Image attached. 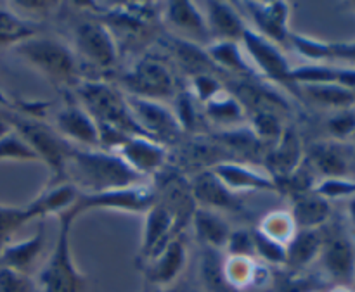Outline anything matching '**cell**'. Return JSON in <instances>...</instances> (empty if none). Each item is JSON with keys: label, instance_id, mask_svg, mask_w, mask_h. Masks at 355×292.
<instances>
[{"label": "cell", "instance_id": "cell-1", "mask_svg": "<svg viewBox=\"0 0 355 292\" xmlns=\"http://www.w3.org/2000/svg\"><path fill=\"white\" fill-rule=\"evenodd\" d=\"M68 176L82 194H99L144 183V179L114 152L76 145H73L66 161V179Z\"/></svg>", "mask_w": 355, "mask_h": 292}, {"label": "cell", "instance_id": "cell-2", "mask_svg": "<svg viewBox=\"0 0 355 292\" xmlns=\"http://www.w3.org/2000/svg\"><path fill=\"white\" fill-rule=\"evenodd\" d=\"M59 230L54 249L37 277L38 292H83L85 277L76 268L71 255V228L75 215L69 210L58 215Z\"/></svg>", "mask_w": 355, "mask_h": 292}, {"label": "cell", "instance_id": "cell-3", "mask_svg": "<svg viewBox=\"0 0 355 292\" xmlns=\"http://www.w3.org/2000/svg\"><path fill=\"white\" fill-rule=\"evenodd\" d=\"M76 92L97 127H110L123 135H144L132 118L127 99L114 86L101 80H87L76 85Z\"/></svg>", "mask_w": 355, "mask_h": 292}, {"label": "cell", "instance_id": "cell-4", "mask_svg": "<svg viewBox=\"0 0 355 292\" xmlns=\"http://www.w3.org/2000/svg\"><path fill=\"white\" fill-rule=\"evenodd\" d=\"M16 52L55 85H78L76 55L59 40L35 37L16 47Z\"/></svg>", "mask_w": 355, "mask_h": 292}, {"label": "cell", "instance_id": "cell-5", "mask_svg": "<svg viewBox=\"0 0 355 292\" xmlns=\"http://www.w3.org/2000/svg\"><path fill=\"white\" fill-rule=\"evenodd\" d=\"M7 125H12L16 128V134L33 149L38 159L51 168V172L54 173L55 182L64 179L66 161H68V156L73 149L69 142H66L58 131H52L44 123L37 120H30V118L12 116L9 118Z\"/></svg>", "mask_w": 355, "mask_h": 292}, {"label": "cell", "instance_id": "cell-6", "mask_svg": "<svg viewBox=\"0 0 355 292\" xmlns=\"http://www.w3.org/2000/svg\"><path fill=\"white\" fill-rule=\"evenodd\" d=\"M120 82L132 97L139 99L163 102V100L175 99L177 95L173 73L162 59L153 55L139 59L134 68L121 76Z\"/></svg>", "mask_w": 355, "mask_h": 292}, {"label": "cell", "instance_id": "cell-7", "mask_svg": "<svg viewBox=\"0 0 355 292\" xmlns=\"http://www.w3.org/2000/svg\"><path fill=\"white\" fill-rule=\"evenodd\" d=\"M158 203V197L153 187L146 183L127 187V189L107 190L99 194H78L75 204L69 208L75 218L90 210H116L127 211V213H148L155 204Z\"/></svg>", "mask_w": 355, "mask_h": 292}, {"label": "cell", "instance_id": "cell-8", "mask_svg": "<svg viewBox=\"0 0 355 292\" xmlns=\"http://www.w3.org/2000/svg\"><path fill=\"white\" fill-rule=\"evenodd\" d=\"M125 99H127L132 118L146 137L162 145L173 144L179 140L182 128L170 107H166L163 102L139 99V97L132 95L125 97Z\"/></svg>", "mask_w": 355, "mask_h": 292}, {"label": "cell", "instance_id": "cell-9", "mask_svg": "<svg viewBox=\"0 0 355 292\" xmlns=\"http://www.w3.org/2000/svg\"><path fill=\"white\" fill-rule=\"evenodd\" d=\"M239 44L243 45L246 59H248V62L255 71H259L260 75H263L270 82L293 86L290 80V62H288V57L276 44L263 38L262 35L253 31L252 28H246Z\"/></svg>", "mask_w": 355, "mask_h": 292}, {"label": "cell", "instance_id": "cell-10", "mask_svg": "<svg viewBox=\"0 0 355 292\" xmlns=\"http://www.w3.org/2000/svg\"><path fill=\"white\" fill-rule=\"evenodd\" d=\"M75 45L78 55L90 66L111 69L118 62V44L104 23L96 19L82 21L75 28Z\"/></svg>", "mask_w": 355, "mask_h": 292}, {"label": "cell", "instance_id": "cell-11", "mask_svg": "<svg viewBox=\"0 0 355 292\" xmlns=\"http://www.w3.org/2000/svg\"><path fill=\"white\" fill-rule=\"evenodd\" d=\"M309 163L324 179L355 180V151L345 142H321L309 149Z\"/></svg>", "mask_w": 355, "mask_h": 292}, {"label": "cell", "instance_id": "cell-12", "mask_svg": "<svg viewBox=\"0 0 355 292\" xmlns=\"http://www.w3.org/2000/svg\"><path fill=\"white\" fill-rule=\"evenodd\" d=\"M321 265L336 286L350 287L355 280V248L345 234H333L322 241Z\"/></svg>", "mask_w": 355, "mask_h": 292}, {"label": "cell", "instance_id": "cell-13", "mask_svg": "<svg viewBox=\"0 0 355 292\" xmlns=\"http://www.w3.org/2000/svg\"><path fill=\"white\" fill-rule=\"evenodd\" d=\"M55 130L69 144L82 149L99 147V128L82 104H68L55 116Z\"/></svg>", "mask_w": 355, "mask_h": 292}, {"label": "cell", "instance_id": "cell-14", "mask_svg": "<svg viewBox=\"0 0 355 292\" xmlns=\"http://www.w3.org/2000/svg\"><path fill=\"white\" fill-rule=\"evenodd\" d=\"M114 154L120 156L135 173L146 179L153 173L159 172L165 165V145L144 137V135H130L116 147Z\"/></svg>", "mask_w": 355, "mask_h": 292}, {"label": "cell", "instance_id": "cell-15", "mask_svg": "<svg viewBox=\"0 0 355 292\" xmlns=\"http://www.w3.org/2000/svg\"><path fill=\"white\" fill-rule=\"evenodd\" d=\"M165 21L180 40L191 42L194 45H210L211 37L208 31L207 19L200 7L193 2H168L165 7Z\"/></svg>", "mask_w": 355, "mask_h": 292}, {"label": "cell", "instance_id": "cell-16", "mask_svg": "<svg viewBox=\"0 0 355 292\" xmlns=\"http://www.w3.org/2000/svg\"><path fill=\"white\" fill-rule=\"evenodd\" d=\"M177 218L162 203H156L146 213V225L142 232L141 256L146 262H153L163 253L173 237H177Z\"/></svg>", "mask_w": 355, "mask_h": 292}, {"label": "cell", "instance_id": "cell-17", "mask_svg": "<svg viewBox=\"0 0 355 292\" xmlns=\"http://www.w3.org/2000/svg\"><path fill=\"white\" fill-rule=\"evenodd\" d=\"M245 10L255 24L253 31L276 45L288 44L290 7L286 2H245Z\"/></svg>", "mask_w": 355, "mask_h": 292}, {"label": "cell", "instance_id": "cell-18", "mask_svg": "<svg viewBox=\"0 0 355 292\" xmlns=\"http://www.w3.org/2000/svg\"><path fill=\"white\" fill-rule=\"evenodd\" d=\"M187 263V249L186 242L182 237H173L168 242L163 253L156 256L153 262L148 263L146 268V277H148L149 284L156 287V289H165V287H172L173 282L179 279L180 273L184 272Z\"/></svg>", "mask_w": 355, "mask_h": 292}, {"label": "cell", "instance_id": "cell-19", "mask_svg": "<svg viewBox=\"0 0 355 292\" xmlns=\"http://www.w3.org/2000/svg\"><path fill=\"white\" fill-rule=\"evenodd\" d=\"M191 196L203 210L210 211H238L241 201L232 190L224 185L220 179L211 170L200 173L191 183Z\"/></svg>", "mask_w": 355, "mask_h": 292}, {"label": "cell", "instance_id": "cell-20", "mask_svg": "<svg viewBox=\"0 0 355 292\" xmlns=\"http://www.w3.org/2000/svg\"><path fill=\"white\" fill-rule=\"evenodd\" d=\"M302 158H304V151H302L298 134L295 130H284L279 140L274 144L272 151L267 154L266 168L269 175L276 182H279L291 176L300 168Z\"/></svg>", "mask_w": 355, "mask_h": 292}, {"label": "cell", "instance_id": "cell-21", "mask_svg": "<svg viewBox=\"0 0 355 292\" xmlns=\"http://www.w3.org/2000/svg\"><path fill=\"white\" fill-rule=\"evenodd\" d=\"M211 172L234 194L243 190H276L277 183L267 172H259L239 163H217Z\"/></svg>", "mask_w": 355, "mask_h": 292}, {"label": "cell", "instance_id": "cell-22", "mask_svg": "<svg viewBox=\"0 0 355 292\" xmlns=\"http://www.w3.org/2000/svg\"><path fill=\"white\" fill-rule=\"evenodd\" d=\"M205 19L214 42H241L248 26L238 10L225 2H207Z\"/></svg>", "mask_w": 355, "mask_h": 292}, {"label": "cell", "instance_id": "cell-23", "mask_svg": "<svg viewBox=\"0 0 355 292\" xmlns=\"http://www.w3.org/2000/svg\"><path fill=\"white\" fill-rule=\"evenodd\" d=\"M45 246V228L44 225L38 227V232L33 237L26 239V241H17L3 246L0 251V266L6 268L16 270V272L28 273V270L35 265L40 253L44 251Z\"/></svg>", "mask_w": 355, "mask_h": 292}, {"label": "cell", "instance_id": "cell-24", "mask_svg": "<svg viewBox=\"0 0 355 292\" xmlns=\"http://www.w3.org/2000/svg\"><path fill=\"white\" fill-rule=\"evenodd\" d=\"M290 215L297 225V230H318L328 221L331 206L329 201L319 194L305 192L295 196Z\"/></svg>", "mask_w": 355, "mask_h": 292}, {"label": "cell", "instance_id": "cell-25", "mask_svg": "<svg viewBox=\"0 0 355 292\" xmlns=\"http://www.w3.org/2000/svg\"><path fill=\"white\" fill-rule=\"evenodd\" d=\"M191 220H193L198 239L207 246V249H215V251L225 249L232 230L217 211L200 208V210H194Z\"/></svg>", "mask_w": 355, "mask_h": 292}, {"label": "cell", "instance_id": "cell-26", "mask_svg": "<svg viewBox=\"0 0 355 292\" xmlns=\"http://www.w3.org/2000/svg\"><path fill=\"white\" fill-rule=\"evenodd\" d=\"M210 61L222 71L236 73L245 78L255 76V69L246 59L245 51H243L239 42H211L208 47H205Z\"/></svg>", "mask_w": 355, "mask_h": 292}, {"label": "cell", "instance_id": "cell-27", "mask_svg": "<svg viewBox=\"0 0 355 292\" xmlns=\"http://www.w3.org/2000/svg\"><path fill=\"white\" fill-rule=\"evenodd\" d=\"M322 234L319 230H297L286 244V263L291 270H302L319 258L322 249Z\"/></svg>", "mask_w": 355, "mask_h": 292}, {"label": "cell", "instance_id": "cell-28", "mask_svg": "<svg viewBox=\"0 0 355 292\" xmlns=\"http://www.w3.org/2000/svg\"><path fill=\"white\" fill-rule=\"evenodd\" d=\"M203 106L207 116L220 127H238L246 120V107L234 93L227 92V90L218 92L214 99H210Z\"/></svg>", "mask_w": 355, "mask_h": 292}, {"label": "cell", "instance_id": "cell-29", "mask_svg": "<svg viewBox=\"0 0 355 292\" xmlns=\"http://www.w3.org/2000/svg\"><path fill=\"white\" fill-rule=\"evenodd\" d=\"M38 33V26L31 19L12 12L10 9L0 7V48L17 47L23 42L35 38Z\"/></svg>", "mask_w": 355, "mask_h": 292}, {"label": "cell", "instance_id": "cell-30", "mask_svg": "<svg viewBox=\"0 0 355 292\" xmlns=\"http://www.w3.org/2000/svg\"><path fill=\"white\" fill-rule=\"evenodd\" d=\"M172 51L177 62L180 64V68L186 73H189L191 78L196 75H205V73H214L218 69L210 61L207 51L201 48L200 45L180 40V38H172Z\"/></svg>", "mask_w": 355, "mask_h": 292}, {"label": "cell", "instance_id": "cell-31", "mask_svg": "<svg viewBox=\"0 0 355 292\" xmlns=\"http://www.w3.org/2000/svg\"><path fill=\"white\" fill-rule=\"evenodd\" d=\"M304 93L315 104L324 107H333V109H349L355 104V90L345 89L336 83H328V85H305L302 86Z\"/></svg>", "mask_w": 355, "mask_h": 292}, {"label": "cell", "instance_id": "cell-32", "mask_svg": "<svg viewBox=\"0 0 355 292\" xmlns=\"http://www.w3.org/2000/svg\"><path fill=\"white\" fill-rule=\"evenodd\" d=\"M78 189L73 185L71 182H62L58 183L54 189L47 190L45 194H42L40 197L33 201V204L37 206L40 217H47L51 213H62V211L69 210V208L75 204L76 197H78Z\"/></svg>", "mask_w": 355, "mask_h": 292}, {"label": "cell", "instance_id": "cell-33", "mask_svg": "<svg viewBox=\"0 0 355 292\" xmlns=\"http://www.w3.org/2000/svg\"><path fill=\"white\" fill-rule=\"evenodd\" d=\"M37 218L42 217L33 203L28 204L26 208H12L0 204V251L3 249V246L9 244L14 234L24 223H28L31 220H37Z\"/></svg>", "mask_w": 355, "mask_h": 292}, {"label": "cell", "instance_id": "cell-34", "mask_svg": "<svg viewBox=\"0 0 355 292\" xmlns=\"http://www.w3.org/2000/svg\"><path fill=\"white\" fill-rule=\"evenodd\" d=\"M259 263L255 258H238V256H229L222 263V272L227 286L232 291L239 292L246 287H253L255 284V275Z\"/></svg>", "mask_w": 355, "mask_h": 292}, {"label": "cell", "instance_id": "cell-35", "mask_svg": "<svg viewBox=\"0 0 355 292\" xmlns=\"http://www.w3.org/2000/svg\"><path fill=\"white\" fill-rule=\"evenodd\" d=\"M259 230L272 241L286 246L297 234V225H295L290 211H272L263 218Z\"/></svg>", "mask_w": 355, "mask_h": 292}, {"label": "cell", "instance_id": "cell-36", "mask_svg": "<svg viewBox=\"0 0 355 292\" xmlns=\"http://www.w3.org/2000/svg\"><path fill=\"white\" fill-rule=\"evenodd\" d=\"M250 131L259 142L276 144L283 135L284 128L281 125L279 116L274 111H255L252 116V128Z\"/></svg>", "mask_w": 355, "mask_h": 292}, {"label": "cell", "instance_id": "cell-37", "mask_svg": "<svg viewBox=\"0 0 355 292\" xmlns=\"http://www.w3.org/2000/svg\"><path fill=\"white\" fill-rule=\"evenodd\" d=\"M0 161H38V156L16 131H7L0 137Z\"/></svg>", "mask_w": 355, "mask_h": 292}, {"label": "cell", "instance_id": "cell-38", "mask_svg": "<svg viewBox=\"0 0 355 292\" xmlns=\"http://www.w3.org/2000/svg\"><path fill=\"white\" fill-rule=\"evenodd\" d=\"M252 234L253 244H255V256L262 258L269 265L284 266V263H286V246L272 241L260 230L252 232Z\"/></svg>", "mask_w": 355, "mask_h": 292}, {"label": "cell", "instance_id": "cell-39", "mask_svg": "<svg viewBox=\"0 0 355 292\" xmlns=\"http://www.w3.org/2000/svg\"><path fill=\"white\" fill-rule=\"evenodd\" d=\"M203 280L211 292H236L225 282L222 263H218L215 249H207V255L203 258Z\"/></svg>", "mask_w": 355, "mask_h": 292}, {"label": "cell", "instance_id": "cell-40", "mask_svg": "<svg viewBox=\"0 0 355 292\" xmlns=\"http://www.w3.org/2000/svg\"><path fill=\"white\" fill-rule=\"evenodd\" d=\"M288 42L293 45V48L298 54L311 59L315 64H321V61H326V59H328V44H324V42H319L314 40V38L295 33H290V40Z\"/></svg>", "mask_w": 355, "mask_h": 292}, {"label": "cell", "instance_id": "cell-41", "mask_svg": "<svg viewBox=\"0 0 355 292\" xmlns=\"http://www.w3.org/2000/svg\"><path fill=\"white\" fill-rule=\"evenodd\" d=\"M0 292H38V287L28 273L0 266Z\"/></svg>", "mask_w": 355, "mask_h": 292}, {"label": "cell", "instance_id": "cell-42", "mask_svg": "<svg viewBox=\"0 0 355 292\" xmlns=\"http://www.w3.org/2000/svg\"><path fill=\"white\" fill-rule=\"evenodd\" d=\"M222 83L218 82L214 73H205V75H196L191 78V93L196 100L207 104L208 100L214 99L218 92H222Z\"/></svg>", "mask_w": 355, "mask_h": 292}, {"label": "cell", "instance_id": "cell-43", "mask_svg": "<svg viewBox=\"0 0 355 292\" xmlns=\"http://www.w3.org/2000/svg\"><path fill=\"white\" fill-rule=\"evenodd\" d=\"M194 97L191 92H177L175 95V114L177 121H179L180 128L182 130H191L194 128L198 121V114H196V106H194Z\"/></svg>", "mask_w": 355, "mask_h": 292}, {"label": "cell", "instance_id": "cell-44", "mask_svg": "<svg viewBox=\"0 0 355 292\" xmlns=\"http://www.w3.org/2000/svg\"><path fill=\"white\" fill-rule=\"evenodd\" d=\"M324 199H336V197H352L355 196V180L343 179H324L314 189Z\"/></svg>", "mask_w": 355, "mask_h": 292}, {"label": "cell", "instance_id": "cell-45", "mask_svg": "<svg viewBox=\"0 0 355 292\" xmlns=\"http://www.w3.org/2000/svg\"><path fill=\"white\" fill-rule=\"evenodd\" d=\"M229 256H238V258H255V244H253V234L250 230H236L231 232L227 246Z\"/></svg>", "mask_w": 355, "mask_h": 292}, {"label": "cell", "instance_id": "cell-46", "mask_svg": "<svg viewBox=\"0 0 355 292\" xmlns=\"http://www.w3.org/2000/svg\"><path fill=\"white\" fill-rule=\"evenodd\" d=\"M328 130L336 140H343L347 137H354L355 134V113L350 109L340 111L328 120Z\"/></svg>", "mask_w": 355, "mask_h": 292}, {"label": "cell", "instance_id": "cell-47", "mask_svg": "<svg viewBox=\"0 0 355 292\" xmlns=\"http://www.w3.org/2000/svg\"><path fill=\"white\" fill-rule=\"evenodd\" d=\"M328 59H338L355 64V42L347 44H328Z\"/></svg>", "mask_w": 355, "mask_h": 292}, {"label": "cell", "instance_id": "cell-48", "mask_svg": "<svg viewBox=\"0 0 355 292\" xmlns=\"http://www.w3.org/2000/svg\"><path fill=\"white\" fill-rule=\"evenodd\" d=\"M349 215L350 220H352V223L355 225V196H352V199H350L349 203Z\"/></svg>", "mask_w": 355, "mask_h": 292}, {"label": "cell", "instance_id": "cell-49", "mask_svg": "<svg viewBox=\"0 0 355 292\" xmlns=\"http://www.w3.org/2000/svg\"><path fill=\"white\" fill-rule=\"evenodd\" d=\"M153 292H182V289H179V287H165V289H156L155 287V291Z\"/></svg>", "mask_w": 355, "mask_h": 292}, {"label": "cell", "instance_id": "cell-50", "mask_svg": "<svg viewBox=\"0 0 355 292\" xmlns=\"http://www.w3.org/2000/svg\"><path fill=\"white\" fill-rule=\"evenodd\" d=\"M331 292H352L350 291V287H343V286H336L335 289H333Z\"/></svg>", "mask_w": 355, "mask_h": 292}, {"label": "cell", "instance_id": "cell-51", "mask_svg": "<svg viewBox=\"0 0 355 292\" xmlns=\"http://www.w3.org/2000/svg\"><path fill=\"white\" fill-rule=\"evenodd\" d=\"M354 138H355V134H354Z\"/></svg>", "mask_w": 355, "mask_h": 292}, {"label": "cell", "instance_id": "cell-52", "mask_svg": "<svg viewBox=\"0 0 355 292\" xmlns=\"http://www.w3.org/2000/svg\"><path fill=\"white\" fill-rule=\"evenodd\" d=\"M354 3H355V2H354Z\"/></svg>", "mask_w": 355, "mask_h": 292}]
</instances>
